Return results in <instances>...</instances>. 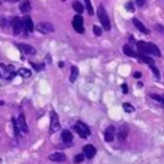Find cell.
<instances>
[{"instance_id": "cell-23", "label": "cell", "mask_w": 164, "mask_h": 164, "mask_svg": "<svg viewBox=\"0 0 164 164\" xmlns=\"http://www.w3.org/2000/svg\"><path fill=\"white\" fill-rule=\"evenodd\" d=\"M123 109H124V112H127V113H133V112H135V108H133L131 104H128V103H124V104H123Z\"/></svg>"}, {"instance_id": "cell-7", "label": "cell", "mask_w": 164, "mask_h": 164, "mask_svg": "<svg viewBox=\"0 0 164 164\" xmlns=\"http://www.w3.org/2000/svg\"><path fill=\"white\" fill-rule=\"evenodd\" d=\"M12 26H13V32L18 35L22 32L23 30V25H22V19H21L19 17H13L12 19Z\"/></svg>"}, {"instance_id": "cell-30", "label": "cell", "mask_w": 164, "mask_h": 164, "mask_svg": "<svg viewBox=\"0 0 164 164\" xmlns=\"http://www.w3.org/2000/svg\"><path fill=\"white\" fill-rule=\"evenodd\" d=\"M151 67V71H153V73L155 74V77H160V73H159V71H158V68H156V67H154V66H150Z\"/></svg>"}, {"instance_id": "cell-33", "label": "cell", "mask_w": 164, "mask_h": 164, "mask_svg": "<svg viewBox=\"0 0 164 164\" xmlns=\"http://www.w3.org/2000/svg\"><path fill=\"white\" fill-rule=\"evenodd\" d=\"M133 77L140 78V77H141V73H140V72H135V73H133Z\"/></svg>"}, {"instance_id": "cell-25", "label": "cell", "mask_w": 164, "mask_h": 164, "mask_svg": "<svg viewBox=\"0 0 164 164\" xmlns=\"http://www.w3.org/2000/svg\"><path fill=\"white\" fill-rule=\"evenodd\" d=\"M19 74L22 76V77H30V76H31V72H30L28 69L22 68V69H19Z\"/></svg>"}, {"instance_id": "cell-36", "label": "cell", "mask_w": 164, "mask_h": 164, "mask_svg": "<svg viewBox=\"0 0 164 164\" xmlns=\"http://www.w3.org/2000/svg\"><path fill=\"white\" fill-rule=\"evenodd\" d=\"M2 105H4V101H0V106H2Z\"/></svg>"}, {"instance_id": "cell-35", "label": "cell", "mask_w": 164, "mask_h": 164, "mask_svg": "<svg viewBox=\"0 0 164 164\" xmlns=\"http://www.w3.org/2000/svg\"><path fill=\"white\" fill-rule=\"evenodd\" d=\"M0 22H2V26H4V25H5V23H6V21H5V19H4V18H3V19H2V21H0Z\"/></svg>"}, {"instance_id": "cell-8", "label": "cell", "mask_w": 164, "mask_h": 164, "mask_svg": "<svg viewBox=\"0 0 164 164\" xmlns=\"http://www.w3.org/2000/svg\"><path fill=\"white\" fill-rule=\"evenodd\" d=\"M96 154V149L94 145H85L83 146V155H85V158H87V159H91V158H94Z\"/></svg>"}, {"instance_id": "cell-15", "label": "cell", "mask_w": 164, "mask_h": 164, "mask_svg": "<svg viewBox=\"0 0 164 164\" xmlns=\"http://www.w3.org/2000/svg\"><path fill=\"white\" fill-rule=\"evenodd\" d=\"M137 58L141 59L144 63L149 64V66H154V60H153L151 58H149V56H147L146 54H141V53H139V54H137Z\"/></svg>"}, {"instance_id": "cell-29", "label": "cell", "mask_w": 164, "mask_h": 164, "mask_svg": "<svg viewBox=\"0 0 164 164\" xmlns=\"http://www.w3.org/2000/svg\"><path fill=\"white\" fill-rule=\"evenodd\" d=\"M94 33L96 35V36H100L101 35V28L99 26H94Z\"/></svg>"}, {"instance_id": "cell-37", "label": "cell", "mask_w": 164, "mask_h": 164, "mask_svg": "<svg viewBox=\"0 0 164 164\" xmlns=\"http://www.w3.org/2000/svg\"><path fill=\"white\" fill-rule=\"evenodd\" d=\"M9 2H18V0H9Z\"/></svg>"}, {"instance_id": "cell-20", "label": "cell", "mask_w": 164, "mask_h": 164, "mask_svg": "<svg viewBox=\"0 0 164 164\" xmlns=\"http://www.w3.org/2000/svg\"><path fill=\"white\" fill-rule=\"evenodd\" d=\"M73 9L78 13V14H81L83 12V5L80 3V2H73Z\"/></svg>"}, {"instance_id": "cell-9", "label": "cell", "mask_w": 164, "mask_h": 164, "mask_svg": "<svg viewBox=\"0 0 164 164\" xmlns=\"http://www.w3.org/2000/svg\"><path fill=\"white\" fill-rule=\"evenodd\" d=\"M22 25H23V30H26L27 32H32L33 28H35L32 19L28 17V16H25V17L22 18Z\"/></svg>"}, {"instance_id": "cell-3", "label": "cell", "mask_w": 164, "mask_h": 164, "mask_svg": "<svg viewBox=\"0 0 164 164\" xmlns=\"http://www.w3.org/2000/svg\"><path fill=\"white\" fill-rule=\"evenodd\" d=\"M74 130H76V132L80 135L82 139H86L87 136H90V135H91L90 128L87 127V124H85L83 122H77L74 124Z\"/></svg>"}, {"instance_id": "cell-16", "label": "cell", "mask_w": 164, "mask_h": 164, "mask_svg": "<svg viewBox=\"0 0 164 164\" xmlns=\"http://www.w3.org/2000/svg\"><path fill=\"white\" fill-rule=\"evenodd\" d=\"M62 139H63V141L64 142H71L73 140V135H72V132L71 131H63L62 132Z\"/></svg>"}, {"instance_id": "cell-18", "label": "cell", "mask_w": 164, "mask_h": 164, "mask_svg": "<svg viewBox=\"0 0 164 164\" xmlns=\"http://www.w3.org/2000/svg\"><path fill=\"white\" fill-rule=\"evenodd\" d=\"M123 51H124V54H126V55L132 56V58H137V54H139V53H135V51H133L132 49H131L130 46H128V45H126V46L123 48Z\"/></svg>"}, {"instance_id": "cell-17", "label": "cell", "mask_w": 164, "mask_h": 164, "mask_svg": "<svg viewBox=\"0 0 164 164\" xmlns=\"http://www.w3.org/2000/svg\"><path fill=\"white\" fill-rule=\"evenodd\" d=\"M78 77V68L77 67H72L71 68V76H69V81L71 82H74Z\"/></svg>"}, {"instance_id": "cell-6", "label": "cell", "mask_w": 164, "mask_h": 164, "mask_svg": "<svg viewBox=\"0 0 164 164\" xmlns=\"http://www.w3.org/2000/svg\"><path fill=\"white\" fill-rule=\"evenodd\" d=\"M36 30L40 31L41 33H51L54 32V26L49 22H40L36 26Z\"/></svg>"}, {"instance_id": "cell-10", "label": "cell", "mask_w": 164, "mask_h": 164, "mask_svg": "<svg viewBox=\"0 0 164 164\" xmlns=\"http://www.w3.org/2000/svg\"><path fill=\"white\" fill-rule=\"evenodd\" d=\"M18 48L27 55H33L35 53H36V49H35L33 46H31V45H27V44H18Z\"/></svg>"}, {"instance_id": "cell-34", "label": "cell", "mask_w": 164, "mask_h": 164, "mask_svg": "<svg viewBox=\"0 0 164 164\" xmlns=\"http://www.w3.org/2000/svg\"><path fill=\"white\" fill-rule=\"evenodd\" d=\"M156 30H158V31H162V32L164 31V30H163V27H162V26H156Z\"/></svg>"}, {"instance_id": "cell-22", "label": "cell", "mask_w": 164, "mask_h": 164, "mask_svg": "<svg viewBox=\"0 0 164 164\" xmlns=\"http://www.w3.org/2000/svg\"><path fill=\"white\" fill-rule=\"evenodd\" d=\"M85 5H86V8H87V13L90 16H92V14H94V9H92V5H91V0H85Z\"/></svg>"}, {"instance_id": "cell-32", "label": "cell", "mask_w": 164, "mask_h": 164, "mask_svg": "<svg viewBox=\"0 0 164 164\" xmlns=\"http://www.w3.org/2000/svg\"><path fill=\"white\" fill-rule=\"evenodd\" d=\"M122 89H123V92H124V94H127V91H128V90H127V85H126V83L122 85Z\"/></svg>"}, {"instance_id": "cell-14", "label": "cell", "mask_w": 164, "mask_h": 164, "mask_svg": "<svg viewBox=\"0 0 164 164\" xmlns=\"http://www.w3.org/2000/svg\"><path fill=\"white\" fill-rule=\"evenodd\" d=\"M49 159H50L51 162H58V163H60V162H64V160H66V155H64L63 153H54V154H51L50 156H49Z\"/></svg>"}, {"instance_id": "cell-27", "label": "cell", "mask_w": 164, "mask_h": 164, "mask_svg": "<svg viewBox=\"0 0 164 164\" xmlns=\"http://www.w3.org/2000/svg\"><path fill=\"white\" fill-rule=\"evenodd\" d=\"M126 9H127L128 12H133V10H135V8H133V3H132V2H128V3L126 4Z\"/></svg>"}, {"instance_id": "cell-21", "label": "cell", "mask_w": 164, "mask_h": 164, "mask_svg": "<svg viewBox=\"0 0 164 164\" xmlns=\"http://www.w3.org/2000/svg\"><path fill=\"white\" fill-rule=\"evenodd\" d=\"M127 133H128V131H127L126 128L123 127L122 130H119V131H118V139H120V140H124V139L127 137Z\"/></svg>"}, {"instance_id": "cell-38", "label": "cell", "mask_w": 164, "mask_h": 164, "mask_svg": "<svg viewBox=\"0 0 164 164\" xmlns=\"http://www.w3.org/2000/svg\"><path fill=\"white\" fill-rule=\"evenodd\" d=\"M163 99H164V96H163Z\"/></svg>"}, {"instance_id": "cell-24", "label": "cell", "mask_w": 164, "mask_h": 164, "mask_svg": "<svg viewBox=\"0 0 164 164\" xmlns=\"http://www.w3.org/2000/svg\"><path fill=\"white\" fill-rule=\"evenodd\" d=\"M85 160V155L83 154H77L76 156H74V163L76 164H80V163H82Z\"/></svg>"}, {"instance_id": "cell-19", "label": "cell", "mask_w": 164, "mask_h": 164, "mask_svg": "<svg viewBox=\"0 0 164 164\" xmlns=\"http://www.w3.org/2000/svg\"><path fill=\"white\" fill-rule=\"evenodd\" d=\"M21 10H22L23 13H27V12L31 10V3H30V0H25V2L21 4Z\"/></svg>"}, {"instance_id": "cell-11", "label": "cell", "mask_w": 164, "mask_h": 164, "mask_svg": "<svg viewBox=\"0 0 164 164\" xmlns=\"http://www.w3.org/2000/svg\"><path fill=\"white\" fill-rule=\"evenodd\" d=\"M17 123H18V127L21 128V131H22V132H25V133L28 132V127H27V123H26L25 116H23L22 113L19 114V117H18V119H17Z\"/></svg>"}, {"instance_id": "cell-1", "label": "cell", "mask_w": 164, "mask_h": 164, "mask_svg": "<svg viewBox=\"0 0 164 164\" xmlns=\"http://www.w3.org/2000/svg\"><path fill=\"white\" fill-rule=\"evenodd\" d=\"M137 49L139 53L141 54H153L156 56H160V50L159 48L151 44V42H144V41H139L137 42Z\"/></svg>"}, {"instance_id": "cell-5", "label": "cell", "mask_w": 164, "mask_h": 164, "mask_svg": "<svg viewBox=\"0 0 164 164\" xmlns=\"http://www.w3.org/2000/svg\"><path fill=\"white\" fill-rule=\"evenodd\" d=\"M60 128V123H59V118L56 116L55 112L50 113V132L54 133Z\"/></svg>"}, {"instance_id": "cell-26", "label": "cell", "mask_w": 164, "mask_h": 164, "mask_svg": "<svg viewBox=\"0 0 164 164\" xmlns=\"http://www.w3.org/2000/svg\"><path fill=\"white\" fill-rule=\"evenodd\" d=\"M153 99H155L156 101H159V103H164V100H163V96H159V95H156V94H151L150 95Z\"/></svg>"}, {"instance_id": "cell-31", "label": "cell", "mask_w": 164, "mask_h": 164, "mask_svg": "<svg viewBox=\"0 0 164 164\" xmlns=\"http://www.w3.org/2000/svg\"><path fill=\"white\" fill-rule=\"evenodd\" d=\"M136 3H137L139 6H142V5H144V4L146 3V0H136Z\"/></svg>"}, {"instance_id": "cell-12", "label": "cell", "mask_w": 164, "mask_h": 164, "mask_svg": "<svg viewBox=\"0 0 164 164\" xmlns=\"http://www.w3.org/2000/svg\"><path fill=\"white\" fill-rule=\"evenodd\" d=\"M132 23H133V26L136 27L140 32H142L144 35H149V30H147V28H146L144 25H142L141 21H139L137 18H133V19H132Z\"/></svg>"}, {"instance_id": "cell-13", "label": "cell", "mask_w": 164, "mask_h": 164, "mask_svg": "<svg viewBox=\"0 0 164 164\" xmlns=\"http://www.w3.org/2000/svg\"><path fill=\"white\" fill-rule=\"evenodd\" d=\"M114 132H116V128H114L113 126H109V127H106V130H105V133H104V136H105V141H108V142H112L114 140Z\"/></svg>"}, {"instance_id": "cell-28", "label": "cell", "mask_w": 164, "mask_h": 164, "mask_svg": "<svg viewBox=\"0 0 164 164\" xmlns=\"http://www.w3.org/2000/svg\"><path fill=\"white\" fill-rule=\"evenodd\" d=\"M33 68H36V71H42L44 69V64H36V63H31Z\"/></svg>"}, {"instance_id": "cell-2", "label": "cell", "mask_w": 164, "mask_h": 164, "mask_svg": "<svg viewBox=\"0 0 164 164\" xmlns=\"http://www.w3.org/2000/svg\"><path fill=\"white\" fill-rule=\"evenodd\" d=\"M97 17L99 19H100V22L103 25V28L106 31H109L110 30V22H109V17H108V13H106L105 8L103 5H100L97 8Z\"/></svg>"}, {"instance_id": "cell-4", "label": "cell", "mask_w": 164, "mask_h": 164, "mask_svg": "<svg viewBox=\"0 0 164 164\" xmlns=\"http://www.w3.org/2000/svg\"><path fill=\"white\" fill-rule=\"evenodd\" d=\"M72 26H73V28L76 30V32H78V33H83L85 32V28H83V18L80 16V14H76L74 16V18H73V21H72Z\"/></svg>"}]
</instances>
